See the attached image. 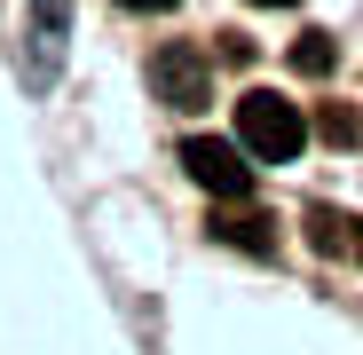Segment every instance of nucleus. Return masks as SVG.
I'll use <instances>...</instances> for the list:
<instances>
[{"label": "nucleus", "mask_w": 363, "mask_h": 355, "mask_svg": "<svg viewBox=\"0 0 363 355\" xmlns=\"http://www.w3.org/2000/svg\"><path fill=\"white\" fill-rule=\"evenodd\" d=\"M237 142H245L261 166H284V158H300V142H308V118H300V103H284L277 87H253L245 103H237Z\"/></svg>", "instance_id": "nucleus-1"}, {"label": "nucleus", "mask_w": 363, "mask_h": 355, "mask_svg": "<svg viewBox=\"0 0 363 355\" xmlns=\"http://www.w3.org/2000/svg\"><path fill=\"white\" fill-rule=\"evenodd\" d=\"M182 174L213 198H245L253 190V166H245V142H213V135H190L182 142Z\"/></svg>", "instance_id": "nucleus-2"}, {"label": "nucleus", "mask_w": 363, "mask_h": 355, "mask_svg": "<svg viewBox=\"0 0 363 355\" xmlns=\"http://www.w3.org/2000/svg\"><path fill=\"white\" fill-rule=\"evenodd\" d=\"M150 87H158V103H174V111H206V103H213V72H206L198 47H158V55H150Z\"/></svg>", "instance_id": "nucleus-3"}, {"label": "nucleus", "mask_w": 363, "mask_h": 355, "mask_svg": "<svg viewBox=\"0 0 363 355\" xmlns=\"http://www.w3.org/2000/svg\"><path fill=\"white\" fill-rule=\"evenodd\" d=\"M213 237L237 253H277V221L269 213H213Z\"/></svg>", "instance_id": "nucleus-4"}, {"label": "nucleus", "mask_w": 363, "mask_h": 355, "mask_svg": "<svg viewBox=\"0 0 363 355\" xmlns=\"http://www.w3.org/2000/svg\"><path fill=\"white\" fill-rule=\"evenodd\" d=\"M355 229H363V221H347V213H332V205H308V245H316V253L355 261Z\"/></svg>", "instance_id": "nucleus-5"}, {"label": "nucleus", "mask_w": 363, "mask_h": 355, "mask_svg": "<svg viewBox=\"0 0 363 355\" xmlns=\"http://www.w3.org/2000/svg\"><path fill=\"white\" fill-rule=\"evenodd\" d=\"M332 55H340V47H332V32H300V40H292V72L324 79V72H332Z\"/></svg>", "instance_id": "nucleus-6"}, {"label": "nucleus", "mask_w": 363, "mask_h": 355, "mask_svg": "<svg viewBox=\"0 0 363 355\" xmlns=\"http://www.w3.org/2000/svg\"><path fill=\"white\" fill-rule=\"evenodd\" d=\"M316 135H324V142H355V135H363V118H355L347 103H324V111H316Z\"/></svg>", "instance_id": "nucleus-7"}, {"label": "nucleus", "mask_w": 363, "mask_h": 355, "mask_svg": "<svg viewBox=\"0 0 363 355\" xmlns=\"http://www.w3.org/2000/svg\"><path fill=\"white\" fill-rule=\"evenodd\" d=\"M118 9H143V16H166L174 0H118Z\"/></svg>", "instance_id": "nucleus-8"}, {"label": "nucleus", "mask_w": 363, "mask_h": 355, "mask_svg": "<svg viewBox=\"0 0 363 355\" xmlns=\"http://www.w3.org/2000/svg\"><path fill=\"white\" fill-rule=\"evenodd\" d=\"M261 9H292V0H261Z\"/></svg>", "instance_id": "nucleus-9"}]
</instances>
